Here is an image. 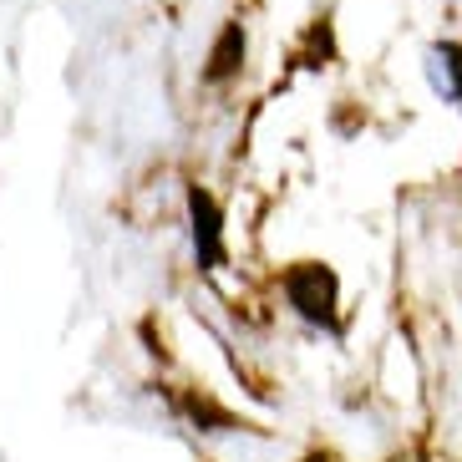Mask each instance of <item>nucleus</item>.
<instances>
[{
	"label": "nucleus",
	"mask_w": 462,
	"mask_h": 462,
	"mask_svg": "<svg viewBox=\"0 0 462 462\" xmlns=\"http://www.w3.org/2000/svg\"><path fill=\"white\" fill-rule=\"evenodd\" d=\"M285 300L295 305L310 326H326V330H340V285H336V270L330 264H315V259H300V264H290L285 270Z\"/></svg>",
	"instance_id": "nucleus-1"
},
{
	"label": "nucleus",
	"mask_w": 462,
	"mask_h": 462,
	"mask_svg": "<svg viewBox=\"0 0 462 462\" xmlns=\"http://www.w3.org/2000/svg\"><path fill=\"white\" fill-rule=\"evenodd\" d=\"M189 218H193V254H199V270H218V259H224V214H218L214 193L189 189Z\"/></svg>",
	"instance_id": "nucleus-2"
},
{
	"label": "nucleus",
	"mask_w": 462,
	"mask_h": 462,
	"mask_svg": "<svg viewBox=\"0 0 462 462\" xmlns=\"http://www.w3.org/2000/svg\"><path fill=\"white\" fill-rule=\"evenodd\" d=\"M427 71H432L437 92L462 107V46L457 42H437L432 51H427Z\"/></svg>",
	"instance_id": "nucleus-3"
},
{
	"label": "nucleus",
	"mask_w": 462,
	"mask_h": 462,
	"mask_svg": "<svg viewBox=\"0 0 462 462\" xmlns=\"http://www.w3.org/2000/svg\"><path fill=\"white\" fill-rule=\"evenodd\" d=\"M239 67H245V26H239V21H229V26H224V36L214 42V51H208L204 82H229Z\"/></svg>",
	"instance_id": "nucleus-4"
},
{
	"label": "nucleus",
	"mask_w": 462,
	"mask_h": 462,
	"mask_svg": "<svg viewBox=\"0 0 462 462\" xmlns=\"http://www.w3.org/2000/svg\"><path fill=\"white\" fill-rule=\"evenodd\" d=\"M178 407L189 411V417L199 421L204 432H234V427H239V421H234L229 411L218 407V402H208L204 392H183V396H178Z\"/></svg>",
	"instance_id": "nucleus-5"
},
{
	"label": "nucleus",
	"mask_w": 462,
	"mask_h": 462,
	"mask_svg": "<svg viewBox=\"0 0 462 462\" xmlns=\"http://www.w3.org/2000/svg\"><path fill=\"white\" fill-rule=\"evenodd\" d=\"M305 462H336V457H330V452H310Z\"/></svg>",
	"instance_id": "nucleus-6"
}]
</instances>
